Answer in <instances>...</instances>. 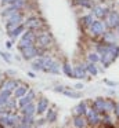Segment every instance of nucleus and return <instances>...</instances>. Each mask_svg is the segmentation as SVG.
<instances>
[{
  "label": "nucleus",
  "instance_id": "obj_2",
  "mask_svg": "<svg viewBox=\"0 0 119 128\" xmlns=\"http://www.w3.org/2000/svg\"><path fill=\"white\" fill-rule=\"evenodd\" d=\"M36 40L35 34L32 33V32H26V33L22 36L21 39V43H19V48H26V47H32L33 46V42Z\"/></svg>",
  "mask_w": 119,
  "mask_h": 128
},
{
  "label": "nucleus",
  "instance_id": "obj_23",
  "mask_svg": "<svg viewBox=\"0 0 119 128\" xmlns=\"http://www.w3.org/2000/svg\"><path fill=\"white\" fill-rule=\"evenodd\" d=\"M22 32H24V25H18L13 32H11V36H13V37H17V36H19Z\"/></svg>",
  "mask_w": 119,
  "mask_h": 128
},
{
  "label": "nucleus",
  "instance_id": "obj_14",
  "mask_svg": "<svg viewBox=\"0 0 119 128\" xmlns=\"http://www.w3.org/2000/svg\"><path fill=\"white\" fill-rule=\"evenodd\" d=\"M35 110H36V108H35V105L33 103H29V105H26V106H24V114L25 116H32L33 113H35Z\"/></svg>",
  "mask_w": 119,
  "mask_h": 128
},
{
  "label": "nucleus",
  "instance_id": "obj_20",
  "mask_svg": "<svg viewBox=\"0 0 119 128\" xmlns=\"http://www.w3.org/2000/svg\"><path fill=\"white\" fill-rule=\"evenodd\" d=\"M104 40H105L107 43H115V42H116L115 33H105V34H104Z\"/></svg>",
  "mask_w": 119,
  "mask_h": 128
},
{
  "label": "nucleus",
  "instance_id": "obj_31",
  "mask_svg": "<svg viewBox=\"0 0 119 128\" xmlns=\"http://www.w3.org/2000/svg\"><path fill=\"white\" fill-rule=\"evenodd\" d=\"M64 94L66 95V96H71V98H79L80 94H77V92H69V91H64Z\"/></svg>",
  "mask_w": 119,
  "mask_h": 128
},
{
  "label": "nucleus",
  "instance_id": "obj_37",
  "mask_svg": "<svg viewBox=\"0 0 119 128\" xmlns=\"http://www.w3.org/2000/svg\"><path fill=\"white\" fill-rule=\"evenodd\" d=\"M76 88H77V90H80V88H83V86H82V84H77Z\"/></svg>",
  "mask_w": 119,
  "mask_h": 128
},
{
  "label": "nucleus",
  "instance_id": "obj_33",
  "mask_svg": "<svg viewBox=\"0 0 119 128\" xmlns=\"http://www.w3.org/2000/svg\"><path fill=\"white\" fill-rule=\"evenodd\" d=\"M79 4H82L83 7H90V3H89V0H77Z\"/></svg>",
  "mask_w": 119,
  "mask_h": 128
},
{
  "label": "nucleus",
  "instance_id": "obj_3",
  "mask_svg": "<svg viewBox=\"0 0 119 128\" xmlns=\"http://www.w3.org/2000/svg\"><path fill=\"white\" fill-rule=\"evenodd\" d=\"M17 121H18V118L11 114H4V117L0 118V124L4 128H14L17 125Z\"/></svg>",
  "mask_w": 119,
  "mask_h": 128
},
{
  "label": "nucleus",
  "instance_id": "obj_25",
  "mask_svg": "<svg viewBox=\"0 0 119 128\" xmlns=\"http://www.w3.org/2000/svg\"><path fill=\"white\" fill-rule=\"evenodd\" d=\"M55 118H57V113H55V110H49V113H47V120H49L50 122H54Z\"/></svg>",
  "mask_w": 119,
  "mask_h": 128
},
{
  "label": "nucleus",
  "instance_id": "obj_28",
  "mask_svg": "<svg viewBox=\"0 0 119 128\" xmlns=\"http://www.w3.org/2000/svg\"><path fill=\"white\" fill-rule=\"evenodd\" d=\"M24 4H25V0H13L11 6H14L15 8H21V7H24Z\"/></svg>",
  "mask_w": 119,
  "mask_h": 128
},
{
  "label": "nucleus",
  "instance_id": "obj_5",
  "mask_svg": "<svg viewBox=\"0 0 119 128\" xmlns=\"http://www.w3.org/2000/svg\"><path fill=\"white\" fill-rule=\"evenodd\" d=\"M108 26H111V28H115V26L119 25V14L118 12H111L109 15H108Z\"/></svg>",
  "mask_w": 119,
  "mask_h": 128
},
{
  "label": "nucleus",
  "instance_id": "obj_10",
  "mask_svg": "<svg viewBox=\"0 0 119 128\" xmlns=\"http://www.w3.org/2000/svg\"><path fill=\"white\" fill-rule=\"evenodd\" d=\"M47 108H49V102H47V99L42 98V99L39 100V103H37V113H44V112L47 110Z\"/></svg>",
  "mask_w": 119,
  "mask_h": 128
},
{
  "label": "nucleus",
  "instance_id": "obj_19",
  "mask_svg": "<svg viewBox=\"0 0 119 128\" xmlns=\"http://www.w3.org/2000/svg\"><path fill=\"white\" fill-rule=\"evenodd\" d=\"M94 14L98 18H104L105 15H107V11H105L102 7H94Z\"/></svg>",
  "mask_w": 119,
  "mask_h": 128
},
{
  "label": "nucleus",
  "instance_id": "obj_4",
  "mask_svg": "<svg viewBox=\"0 0 119 128\" xmlns=\"http://www.w3.org/2000/svg\"><path fill=\"white\" fill-rule=\"evenodd\" d=\"M21 51H22V56H24L25 59H32L33 56H36L39 54V51L36 50L35 47H26V48H21Z\"/></svg>",
  "mask_w": 119,
  "mask_h": 128
},
{
  "label": "nucleus",
  "instance_id": "obj_7",
  "mask_svg": "<svg viewBox=\"0 0 119 128\" xmlns=\"http://www.w3.org/2000/svg\"><path fill=\"white\" fill-rule=\"evenodd\" d=\"M36 42L39 43L40 47H49L50 43H51V40H50L49 34H40L39 37H36Z\"/></svg>",
  "mask_w": 119,
  "mask_h": 128
},
{
  "label": "nucleus",
  "instance_id": "obj_16",
  "mask_svg": "<svg viewBox=\"0 0 119 128\" xmlns=\"http://www.w3.org/2000/svg\"><path fill=\"white\" fill-rule=\"evenodd\" d=\"M73 77L75 78H83L85 77V69L82 66H76L73 70Z\"/></svg>",
  "mask_w": 119,
  "mask_h": 128
},
{
  "label": "nucleus",
  "instance_id": "obj_1",
  "mask_svg": "<svg viewBox=\"0 0 119 128\" xmlns=\"http://www.w3.org/2000/svg\"><path fill=\"white\" fill-rule=\"evenodd\" d=\"M21 22H22V15L19 14V12H15V14H13L11 17H8V22H7V30L10 32H13L14 29L17 28L18 25H21Z\"/></svg>",
  "mask_w": 119,
  "mask_h": 128
},
{
  "label": "nucleus",
  "instance_id": "obj_29",
  "mask_svg": "<svg viewBox=\"0 0 119 128\" xmlns=\"http://www.w3.org/2000/svg\"><path fill=\"white\" fill-rule=\"evenodd\" d=\"M105 110H108V112L115 110V105H113L112 100H105Z\"/></svg>",
  "mask_w": 119,
  "mask_h": 128
},
{
  "label": "nucleus",
  "instance_id": "obj_18",
  "mask_svg": "<svg viewBox=\"0 0 119 128\" xmlns=\"http://www.w3.org/2000/svg\"><path fill=\"white\" fill-rule=\"evenodd\" d=\"M33 69L35 70H43L44 69V59L40 58V59H36L35 62H33Z\"/></svg>",
  "mask_w": 119,
  "mask_h": 128
},
{
  "label": "nucleus",
  "instance_id": "obj_27",
  "mask_svg": "<svg viewBox=\"0 0 119 128\" xmlns=\"http://www.w3.org/2000/svg\"><path fill=\"white\" fill-rule=\"evenodd\" d=\"M87 70H89V73H90V74H93V76L97 74V68H96V65L91 64V62L87 65Z\"/></svg>",
  "mask_w": 119,
  "mask_h": 128
},
{
  "label": "nucleus",
  "instance_id": "obj_21",
  "mask_svg": "<svg viewBox=\"0 0 119 128\" xmlns=\"http://www.w3.org/2000/svg\"><path fill=\"white\" fill-rule=\"evenodd\" d=\"M64 72H65V74L68 76V77H73V69L71 68V65H69V64L64 65Z\"/></svg>",
  "mask_w": 119,
  "mask_h": 128
},
{
  "label": "nucleus",
  "instance_id": "obj_22",
  "mask_svg": "<svg viewBox=\"0 0 119 128\" xmlns=\"http://www.w3.org/2000/svg\"><path fill=\"white\" fill-rule=\"evenodd\" d=\"M75 127L76 128H83L85 127V120H83L82 116H77L76 118H75Z\"/></svg>",
  "mask_w": 119,
  "mask_h": 128
},
{
  "label": "nucleus",
  "instance_id": "obj_12",
  "mask_svg": "<svg viewBox=\"0 0 119 128\" xmlns=\"http://www.w3.org/2000/svg\"><path fill=\"white\" fill-rule=\"evenodd\" d=\"M94 110H97V112L105 110V100L101 99V98L96 99V102H94Z\"/></svg>",
  "mask_w": 119,
  "mask_h": 128
},
{
  "label": "nucleus",
  "instance_id": "obj_36",
  "mask_svg": "<svg viewBox=\"0 0 119 128\" xmlns=\"http://www.w3.org/2000/svg\"><path fill=\"white\" fill-rule=\"evenodd\" d=\"M3 3H6V4H11V3H13V0H3Z\"/></svg>",
  "mask_w": 119,
  "mask_h": 128
},
{
  "label": "nucleus",
  "instance_id": "obj_8",
  "mask_svg": "<svg viewBox=\"0 0 119 128\" xmlns=\"http://www.w3.org/2000/svg\"><path fill=\"white\" fill-rule=\"evenodd\" d=\"M35 98V94H33L32 91L30 92H28V95H25V96H22V99L19 100V105L24 108V106H26V105H29V103H32V99Z\"/></svg>",
  "mask_w": 119,
  "mask_h": 128
},
{
  "label": "nucleus",
  "instance_id": "obj_24",
  "mask_svg": "<svg viewBox=\"0 0 119 128\" xmlns=\"http://www.w3.org/2000/svg\"><path fill=\"white\" fill-rule=\"evenodd\" d=\"M82 22L85 24V25H87V26H91L94 21H93V17H91V15H86V17L82 18Z\"/></svg>",
  "mask_w": 119,
  "mask_h": 128
},
{
  "label": "nucleus",
  "instance_id": "obj_30",
  "mask_svg": "<svg viewBox=\"0 0 119 128\" xmlns=\"http://www.w3.org/2000/svg\"><path fill=\"white\" fill-rule=\"evenodd\" d=\"M89 61H90L91 64H96V62L100 61V56L97 55V54H89Z\"/></svg>",
  "mask_w": 119,
  "mask_h": 128
},
{
  "label": "nucleus",
  "instance_id": "obj_35",
  "mask_svg": "<svg viewBox=\"0 0 119 128\" xmlns=\"http://www.w3.org/2000/svg\"><path fill=\"white\" fill-rule=\"evenodd\" d=\"M115 112H116V114H118V116H119V103H118V105L115 106Z\"/></svg>",
  "mask_w": 119,
  "mask_h": 128
},
{
  "label": "nucleus",
  "instance_id": "obj_17",
  "mask_svg": "<svg viewBox=\"0 0 119 128\" xmlns=\"http://www.w3.org/2000/svg\"><path fill=\"white\" fill-rule=\"evenodd\" d=\"M15 12H18V8H15L14 6H11V7H8V8H6L4 11L2 12V15H3V17H7L8 18V17H11L13 14H15Z\"/></svg>",
  "mask_w": 119,
  "mask_h": 128
},
{
  "label": "nucleus",
  "instance_id": "obj_38",
  "mask_svg": "<svg viewBox=\"0 0 119 128\" xmlns=\"http://www.w3.org/2000/svg\"><path fill=\"white\" fill-rule=\"evenodd\" d=\"M116 30H118V33H119V25H118V26H116Z\"/></svg>",
  "mask_w": 119,
  "mask_h": 128
},
{
  "label": "nucleus",
  "instance_id": "obj_6",
  "mask_svg": "<svg viewBox=\"0 0 119 128\" xmlns=\"http://www.w3.org/2000/svg\"><path fill=\"white\" fill-rule=\"evenodd\" d=\"M90 28H91V33L93 34H102L104 33V25L101 22H98V21L93 22V25Z\"/></svg>",
  "mask_w": 119,
  "mask_h": 128
},
{
  "label": "nucleus",
  "instance_id": "obj_9",
  "mask_svg": "<svg viewBox=\"0 0 119 128\" xmlns=\"http://www.w3.org/2000/svg\"><path fill=\"white\" fill-rule=\"evenodd\" d=\"M87 118L90 124H97L98 122V116H97V110H89L87 112Z\"/></svg>",
  "mask_w": 119,
  "mask_h": 128
},
{
  "label": "nucleus",
  "instance_id": "obj_15",
  "mask_svg": "<svg viewBox=\"0 0 119 128\" xmlns=\"http://www.w3.org/2000/svg\"><path fill=\"white\" fill-rule=\"evenodd\" d=\"M28 91V87H18V88H15V91H14V96L15 98H22L25 94H26Z\"/></svg>",
  "mask_w": 119,
  "mask_h": 128
},
{
  "label": "nucleus",
  "instance_id": "obj_13",
  "mask_svg": "<svg viewBox=\"0 0 119 128\" xmlns=\"http://www.w3.org/2000/svg\"><path fill=\"white\" fill-rule=\"evenodd\" d=\"M2 88H3V90H8V91H13L14 88H17V81H15V80H8V81H6V83L3 84Z\"/></svg>",
  "mask_w": 119,
  "mask_h": 128
},
{
  "label": "nucleus",
  "instance_id": "obj_11",
  "mask_svg": "<svg viewBox=\"0 0 119 128\" xmlns=\"http://www.w3.org/2000/svg\"><path fill=\"white\" fill-rule=\"evenodd\" d=\"M39 25H40V21L37 18H29L26 21V28H29V29H36Z\"/></svg>",
  "mask_w": 119,
  "mask_h": 128
},
{
  "label": "nucleus",
  "instance_id": "obj_26",
  "mask_svg": "<svg viewBox=\"0 0 119 128\" xmlns=\"http://www.w3.org/2000/svg\"><path fill=\"white\" fill-rule=\"evenodd\" d=\"M76 113L79 114V116H82V114L86 113V103H85V102H82V103H80V105L76 108Z\"/></svg>",
  "mask_w": 119,
  "mask_h": 128
},
{
  "label": "nucleus",
  "instance_id": "obj_34",
  "mask_svg": "<svg viewBox=\"0 0 119 128\" xmlns=\"http://www.w3.org/2000/svg\"><path fill=\"white\" fill-rule=\"evenodd\" d=\"M0 55H2V58L4 59L6 62H11V59L8 58V54H3V52H0Z\"/></svg>",
  "mask_w": 119,
  "mask_h": 128
},
{
  "label": "nucleus",
  "instance_id": "obj_32",
  "mask_svg": "<svg viewBox=\"0 0 119 128\" xmlns=\"http://www.w3.org/2000/svg\"><path fill=\"white\" fill-rule=\"evenodd\" d=\"M6 106L10 108V109H14L17 106V103H15V100H7V102H6Z\"/></svg>",
  "mask_w": 119,
  "mask_h": 128
}]
</instances>
